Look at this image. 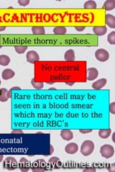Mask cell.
<instances>
[{
    "label": "cell",
    "instance_id": "19",
    "mask_svg": "<svg viewBox=\"0 0 115 172\" xmlns=\"http://www.w3.org/2000/svg\"><path fill=\"white\" fill-rule=\"evenodd\" d=\"M10 63V58L6 54H1L0 55V65L7 66Z\"/></svg>",
    "mask_w": 115,
    "mask_h": 172
},
{
    "label": "cell",
    "instance_id": "24",
    "mask_svg": "<svg viewBox=\"0 0 115 172\" xmlns=\"http://www.w3.org/2000/svg\"><path fill=\"white\" fill-rule=\"evenodd\" d=\"M31 84H32V85L33 86L34 88L37 89V90H40V89H42L44 87V84L43 82H36V81H34V79H32V80H31Z\"/></svg>",
    "mask_w": 115,
    "mask_h": 172
},
{
    "label": "cell",
    "instance_id": "9",
    "mask_svg": "<svg viewBox=\"0 0 115 172\" xmlns=\"http://www.w3.org/2000/svg\"><path fill=\"white\" fill-rule=\"evenodd\" d=\"M78 150V146L75 143H70L65 145V151L68 154H75Z\"/></svg>",
    "mask_w": 115,
    "mask_h": 172
},
{
    "label": "cell",
    "instance_id": "15",
    "mask_svg": "<svg viewBox=\"0 0 115 172\" xmlns=\"http://www.w3.org/2000/svg\"><path fill=\"white\" fill-rule=\"evenodd\" d=\"M58 163H60V158L58 157H52L49 159L48 165L47 167H51V168H56L58 166Z\"/></svg>",
    "mask_w": 115,
    "mask_h": 172
},
{
    "label": "cell",
    "instance_id": "37",
    "mask_svg": "<svg viewBox=\"0 0 115 172\" xmlns=\"http://www.w3.org/2000/svg\"><path fill=\"white\" fill-rule=\"evenodd\" d=\"M6 29V27L3 26V27H0V31H4Z\"/></svg>",
    "mask_w": 115,
    "mask_h": 172
},
{
    "label": "cell",
    "instance_id": "35",
    "mask_svg": "<svg viewBox=\"0 0 115 172\" xmlns=\"http://www.w3.org/2000/svg\"><path fill=\"white\" fill-rule=\"evenodd\" d=\"M65 84H66V85H68L72 86V85H74V82H65Z\"/></svg>",
    "mask_w": 115,
    "mask_h": 172
},
{
    "label": "cell",
    "instance_id": "25",
    "mask_svg": "<svg viewBox=\"0 0 115 172\" xmlns=\"http://www.w3.org/2000/svg\"><path fill=\"white\" fill-rule=\"evenodd\" d=\"M107 42L110 44H115V32L113 31L107 36Z\"/></svg>",
    "mask_w": 115,
    "mask_h": 172
},
{
    "label": "cell",
    "instance_id": "31",
    "mask_svg": "<svg viewBox=\"0 0 115 172\" xmlns=\"http://www.w3.org/2000/svg\"><path fill=\"white\" fill-rule=\"evenodd\" d=\"M108 171L109 172H115V163H112L111 166L108 168Z\"/></svg>",
    "mask_w": 115,
    "mask_h": 172
},
{
    "label": "cell",
    "instance_id": "20",
    "mask_svg": "<svg viewBox=\"0 0 115 172\" xmlns=\"http://www.w3.org/2000/svg\"><path fill=\"white\" fill-rule=\"evenodd\" d=\"M7 89L6 88H1L0 90V101L1 102H6L8 100V97H7Z\"/></svg>",
    "mask_w": 115,
    "mask_h": 172
},
{
    "label": "cell",
    "instance_id": "43",
    "mask_svg": "<svg viewBox=\"0 0 115 172\" xmlns=\"http://www.w3.org/2000/svg\"><path fill=\"white\" fill-rule=\"evenodd\" d=\"M1 80H0V85H1Z\"/></svg>",
    "mask_w": 115,
    "mask_h": 172
},
{
    "label": "cell",
    "instance_id": "2",
    "mask_svg": "<svg viewBox=\"0 0 115 172\" xmlns=\"http://www.w3.org/2000/svg\"><path fill=\"white\" fill-rule=\"evenodd\" d=\"M100 153H101V156L105 158H111L114 154V147L109 144L103 145L100 148Z\"/></svg>",
    "mask_w": 115,
    "mask_h": 172
},
{
    "label": "cell",
    "instance_id": "13",
    "mask_svg": "<svg viewBox=\"0 0 115 172\" xmlns=\"http://www.w3.org/2000/svg\"><path fill=\"white\" fill-rule=\"evenodd\" d=\"M105 22L110 28H115V17L112 14H107L105 16Z\"/></svg>",
    "mask_w": 115,
    "mask_h": 172
},
{
    "label": "cell",
    "instance_id": "18",
    "mask_svg": "<svg viewBox=\"0 0 115 172\" xmlns=\"http://www.w3.org/2000/svg\"><path fill=\"white\" fill-rule=\"evenodd\" d=\"M103 7L106 11H111L115 8V1L114 0H106L104 4Z\"/></svg>",
    "mask_w": 115,
    "mask_h": 172
},
{
    "label": "cell",
    "instance_id": "3",
    "mask_svg": "<svg viewBox=\"0 0 115 172\" xmlns=\"http://www.w3.org/2000/svg\"><path fill=\"white\" fill-rule=\"evenodd\" d=\"M31 166V169L33 172H43L47 170V163L43 159L36 160Z\"/></svg>",
    "mask_w": 115,
    "mask_h": 172
},
{
    "label": "cell",
    "instance_id": "30",
    "mask_svg": "<svg viewBox=\"0 0 115 172\" xmlns=\"http://www.w3.org/2000/svg\"><path fill=\"white\" fill-rule=\"evenodd\" d=\"M96 171V168L89 167V168H86L83 169V172H95Z\"/></svg>",
    "mask_w": 115,
    "mask_h": 172
},
{
    "label": "cell",
    "instance_id": "11",
    "mask_svg": "<svg viewBox=\"0 0 115 172\" xmlns=\"http://www.w3.org/2000/svg\"><path fill=\"white\" fill-rule=\"evenodd\" d=\"M60 136L65 140H70L73 139V132L69 129H63L60 131Z\"/></svg>",
    "mask_w": 115,
    "mask_h": 172
},
{
    "label": "cell",
    "instance_id": "28",
    "mask_svg": "<svg viewBox=\"0 0 115 172\" xmlns=\"http://www.w3.org/2000/svg\"><path fill=\"white\" fill-rule=\"evenodd\" d=\"M109 111L111 114H115V102H112L109 105Z\"/></svg>",
    "mask_w": 115,
    "mask_h": 172
},
{
    "label": "cell",
    "instance_id": "16",
    "mask_svg": "<svg viewBox=\"0 0 115 172\" xmlns=\"http://www.w3.org/2000/svg\"><path fill=\"white\" fill-rule=\"evenodd\" d=\"M64 58L66 61H69V62H71V61H74L75 59V52L73 49H68L66 52H65L64 54Z\"/></svg>",
    "mask_w": 115,
    "mask_h": 172
},
{
    "label": "cell",
    "instance_id": "14",
    "mask_svg": "<svg viewBox=\"0 0 115 172\" xmlns=\"http://www.w3.org/2000/svg\"><path fill=\"white\" fill-rule=\"evenodd\" d=\"M107 29L105 26H96L93 27V32L98 36H103L106 33Z\"/></svg>",
    "mask_w": 115,
    "mask_h": 172
},
{
    "label": "cell",
    "instance_id": "38",
    "mask_svg": "<svg viewBox=\"0 0 115 172\" xmlns=\"http://www.w3.org/2000/svg\"><path fill=\"white\" fill-rule=\"evenodd\" d=\"M2 160H3V155L0 154V163L2 161Z\"/></svg>",
    "mask_w": 115,
    "mask_h": 172
},
{
    "label": "cell",
    "instance_id": "6",
    "mask_svg": "<svg viewBox=\"0 0 115 172\" xmlns=\"http://www.w3.org/2000/svg\"><path fill=\"white\" fill-rule=\"evenodd\" d=\"M26 58H27V62L29 63L34 64L35 62L40 60V56L37 52L34 50H31L29 51L26 54Z\"/></svg>",
    "mask_w": 115,
    "mask_h": 172
},
{
    "label": "cell",
    "instance_id": "4",
    "mask_svg": "<svg viewBox=\"0 0 115 172\" xmlns=\"http://www.w3.org/2000/svg\"><path fill=\"white\" fill-rule=\"evenodd\" d=\"M4 168H6V169L9 170V171H13V170L16 169L17 168L18 164L17 161L14 157H7L6 160L4 162Z\"/></svg>",
    "mask_w": 115,
    "mask_h": 172
},
{
    "label": "cell",
    "instance_id": "36",
    "mask_svg": "<svg viewBox=\"0 0 115 172\" xmlns=\"http://www.w3.org/2000/svg\"><path fill=\"white\" fill-rule=\"evenodd\" d=\"M53 146L52 145H50V154H52V153H53Z\"/></svg>",
    "mask_w": 115,
    "mask_h": 172
},
{
    "label": "cell",
    "instance_id": "8",
    "mask_svg": "<svg viewBox=\"0 0 115 172\" xmlns=\"http://www.w3.org/2000/svg\"><path fill=\"white\" fill-rule=\"evenodd\" d=\"M98 75V71L95 67H90L87 70V79L88 80H94L97 78Z\"/></svg>",
    "mask_w": 115,
    "mask_h": 172
},
{
    "label": "cell",
    "instance_id": "26",
    "mask_svg": "<svg viewBox=\"0 0 115 172\" xmlns=\"http://www.w3.org/2000/svg\"><path fill=\"white\" fill-rule=\"evenodd\" d=\"M16 52L18 54H23L27 49V47L26 46H17L14 47Z\"/></svg>",
    "mask_w": 115,
    "mask_h": 172
},
{
    "label": "cell",
    "instance_id": "41",
    "mask_svg": "<svg viewBox=\"0 0 115 172\" xmlns=\"http://www.w3.org/2000/svg\"><path fill=\"white\" fill-rule=\"evenodd\" d=\"M112 140H113V141L114 142V133L113 134V136H112Z\"/></svg>",
    "mask_w": 115,
    "mask_h": 172
},
{
    "label": "cell",
    "instance_id": "32",
    "mask_svg": "<svg viewBox=\"0 0 115 172\" xmlns=\"http://www.w3.org/2000/svg\"><path fill=\"white\" fill-rule=\"evenodd\" d=\"M12 133H23V130H20V129H16V130H12Z\"/></svg>",
    "mask_w": 115,
    "mask_h": 172
},
{
    "label": "cell",
    "instance_id": "27",
    "mask_svg": "<svg viewBox=\"0 0 115 172\" xmlns=\"http://www.w3.org/2000/svg\"><path fill=\"white\" fill-rule=\"evenodd\" d=\"M18 4L20 6H25L29 4V0H19L18 1Z\"/></svg>",
    "mask_w": 115,
    "mask_h": 172
},
{
    "label": "cell",
    "instance_id": "29",
    "mask_svg": "<svg viewBox=\"0 0 115 172\" xmlns=\"http://www.w3.org/2000/svg\"><path fill=\"white\" fill-rule=\"evenodd\" d=\"M92 129H80L79 132L80 133H83V134H86V133H89L92 132Z\"/></svg>",
    "mask_w": 115,
    "mask_h": 172
},
{
    "label": "cell",
    "instance_id": "33",
    "mask_svg": "<svg viewBox=\"0 0 115 172\" xmlns=\"http://www.w3.org/2000/svg\"><path fill=\"white\" fill-rule=\"evenodd\" d=\"M85 28H86L85 27H75V29L78 32H82V31L84 30Z\"/></svg>",
    "mask_w": 115,
    "mask_h": 172
},
{
    "label": "cell",
    "instance_id": "10",
    "mask_svg": "<svg viewBox=\"0 0 115 172\" xmlns=\"http://www.w3.org/2000/svg\"><path fill=\"white\" fill-rule=\"evenodd\" d=\"M106 78H101L99 80L95 81L93 84H92V88L94 90H101L103 88L106 84Z\"/></svg>",
    "mask_w": 115,
    "mask_h": 172
},
{
    "label": "cell",
    "instance_id": "5",
    "mask_svg": "<svg viewBox=\"0 0 115 172\" xmlns=\"http://www.w3.org/2000/svg\"><path fill=\"white\" fill-rule=\"evenodd\" d=\"M95 57L100 62H106L109 58V54L106 49H98L95 52Z\"/></svg>",
    "mask_w": 115,
    "mask_h": 172
},
{
    "label": "cell",
    "instance_id": "17",
    "mask_svg": "<svg viewBox=\"0 0 115 172\" xmlns=\"http://www.w3.org/2000/svg\"><path fill=\"white\" fill-rule=\"evenodd\" d=\"M111 133V130L110 128L109 129H100L98 130V135L100 138H103V139H106V138H109Z\"/></svg>",
    "mask_w": 115,
    "mask_h": 172
},
{
    "label": "cell",
    "instance_id": "7",
    "mask_svg": "<svg viewBox=\"0 0 115 172\" xmlns=\"http://www.w3.org/2000/svg\"><path fill=\"white\" fill-rule=\"evenodd\" d=\"M18 167H19V170L22 172L28 171L30 168L31 165L30 163L27 158H21L19 160V163H18Z\"/></svg>",
    "mask_w": 115,
    "mask_h": 172
},
{
    "label": "cell",
    "instance_id": "42",
    "mask_svg": "<svg viewBox=\"0 0 115 172\" xmlns=\"http://www.w3.org/2000/svg\"><path fill=\"white\" fill-rule=\"evenodd\" d=\"M1 48V44H0V49Z\"/></svg>",
    "mask_w": 115,
    "mask_h": 172
},
{
    "label": "cell",
    "instance_id": "23",
    "mask_svg": "<svg viewBox=\"0 0 115 172\" xmlns=\"http://www.w3.org/2000/svg\"><path fill=\"white\" fill-rule=\"evenodd\" d=\"M83 7L85 9H96L97 5L94 1H87L83 4Z\"/></svg>",
    "mask_w": 115,
    "mask_h": 172
},
{
    "label": "cell",
    "instance_id": "39",
    "mask_svg": "<svg viewBox=\"0 0 115 172\" xmlns=\"http://www.w3.org/2000/svg\"><path fill=\"white\" fill-rule=\"evenodd\" d=\"M49 90H56V88H55V87H50V88H49Z\"/></svg>",
    "mask_w": 115,
    "mask_h": 172
},
{
    "label": "cell",
    "instance_id": "22",
    "mask_svg": "<svg viewBox=\"0 0 115 172\" xmlns=\"http://www.w3.org/2000/svg\"><path fill=\"white\" fill-rule=\"evenodd\" d=\"M67 32L66 28L65 27H55L53 29V33L55 34H59V35H61V34H65Z\"/></svg>",
    "mask_w": 115,
    "mask_h": 172
},
{
    "label": "cell",
    "instance_id": "1",
    "mask_svg": "<svg viewBox=\"0 0 115 172\" xmlns=\"http://www.w3.org/2000/svg\"><path fill=\"white\" fill-rule=\"evenodd\" d=\"M94 150V143L92 140H84L80 146V153L85 156H88L91 155Z\"/></svg>",
    "mask_w": 115,
    "mask_h": 172
},
{
    "label": "cell",
    "instance_id": "40",
    "mask_svg": "<svg viewBox=\"0 0 115 172\" xmlns=\"http://www.w3.org/2000/svg\"><path fill=\"white\" fill-rule=\"evenodd\" d=\"M47 84H50V85H53L54 84V82H47Z\"/></svg>",
    "mask_w": 115,
    "mask_h": 172
},
{
    "label": "cell",
    "instance_id": "34",
    "mask_svg": "<svg viewBox=\"0 0 115 172\" xmlns=\"http://www.w3.org/2000/svg\"><path fill=\"white\" fill-rule=\"evenodd\" d=\"M21 90V88L19 87H17V86H15V87H12V88H10V91H13V90Z\"/></svg>",
    "mask_w": 115,
    "mask_h": 172
},
{
    "label": "cell",
    "instance_id": "12",
    "mask_svg": "<svg viewBox=\"0 0 115 172\" xmlns=\"http://www.w3.org/2000/svg\"><path fill=\"white\" fill-rule=\"evenodd\" d=\"M14 75H15V72L11 69H5L2 71V73H1V77L5 80L12 79L14 77Z\"/></svg>",
    "mask_w": 115,
    "mask_h": 172
},
{
    "label": "cell",
    "instance_id": "21",
    "mask_svg": "<svg viewBox=\"0 0 115 172\" xmlns=\"http://www.w3.org/2000/svg\"><path fill=\"white\" fill-rule=\"evenodd\" d=\"M32 32L34 34H44L45 33V30L43 27L37 26L32 27Z\"/></svg>",
    "mask_w": 115,
    "mask_h": 172
}]
</instances>
